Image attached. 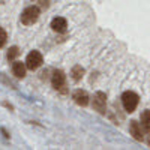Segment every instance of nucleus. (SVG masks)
Segmentation results:
<instances>
[{"mask_svg":"<svg viewBox=\"0 0 150 150\" xmlns=\"http://www.w3.org/2000/svg\"><path fill=\"white\" fill-rule=\"evenodd\" d=\"M105 105H107V98H105V95L101 93V92H98V93L95 95V99H93V108L98 110L99 112H104Z\"/></svg>","mask_w":150,"mask_h":150,"instance_id":"nucleus-4","label":"nucleus"},{"mask_svg":"<svg viewBox=\"0 0 150 150\" xmlns=\"http://www.w3.org/2000/svg\"><path fill=\"white\" fill-rule=\"evenodd\" d=\"M66 27H68V23L65 18H62V17H56L53 21H51V29L57 33H63L66 32Z\"/></svg>","mask_w":150,"mask_h":150,"instance_id":"nucleus-5","label":"nucleus"},{"mask_svg":"<svg viewBox=\"0 0 150 150\" xmlns=\"http://www.w3.org/2000/svg\"><path fill=\"white\" fill-rule=\"evenodd\" d=\"M129 131L134 135L135 140H143V134H141V125H138L137 122H131L129 125Z\"/></svg>","mask_w":150,"mask_h":150,"instance_id":"nucleus-10","label":"nucleus"},{"mask_svg":"<svg viewBox=\"0 0 150 150\" xmlns=\"http://www.w3.org/2000/svg\"><path fill=\"white\" fill-rule=\"evenodd\" d=\"M38 18H39V8L38 6H29L21 14V23L26 24V26H30V24L36 23Z\"/></svg>","mask_w":150,"mask_h":150,"instance_id":"nucleus-1","label":"nucleus"},{"mask_svg":"<svg viewBox=\"0 0 150 150\" xmlns=\"http://www.w3.org/2000/svg\"><path fill=\"white\" fill-rule=\"evenodd\" d=\"M74 99L78 105H83V107H86L87 104H89V95H87L84 90H77L74 93Z\"/></svg>","mask_w":150,"mask_h":150,"instance_id":"nucleus-7","label":"nucleus"},{"mask_svg":"<svg viewBox=\"0 0 150 150\" xmlns=\"http://www.w3.org/2000/svg\"><path fill=\"white\" fill-rule=\"evenodd\" d=\"M42 62H44V59H42V54L39 51H32L27 56V59H26V66L29 69L35 71V69H38V68L42 65Z\"/></svg>","mask_w":150,"mask_h":150,"instance_id":"nucleus-3","label":"nucleus"},{"mask_svg":"<svg viewBox=\"0 0 150 150\" xmlns=\"http://www.w3.org/2000/svg\"><path fill=\"white\" fill-rule=\"evenodd\" d=\"M6 39H8V35H6V32L0 27V47H3L5 44H6Z\"/></svg>","mask_w":150,"mask_h":150,"instance_id":"nucleus-13","label":"nucleus"},{"mask_svg":"<svg viewBox=\"0 0 150 150\" xmlns=\"http://www.w3.org/2000/svg\"><path fill=\"white\" fill-rule=\"evenodd\" d=\"M26 63H21V62H14V65H12V72L17 78H23L24 75H26Z\"/></svg>","mask_w":150,"mask_h":150,"instance_id":"nucleus-6","label":"nucleus"},{"mask_svg":"<svg viewBox=\"0 0 150 150\" xmlns=\"http://www.w3.org/2000/svg\"><path fill=\"white\" fill-rule=\"evenodd\" d=\"M18 54H20L18 48H17V47H11V48H9V51H8V59H9V60H14Z\"/></svg>","mask_w":150,"mask_h":150,"instance_id":"nucleus-12","label":"nucleus"},{"mask_svg":"<svg viewBox=\"0 0 150 150\" xmlns=\"http://www.w3.org/2000/svg\"><path fill=\"white\" fill-rule=\"evenodd\" d=\"M53 86L56 89H62L65 86V74L62 71H56L53 75Z\"/></svg>","mask_w":150,"mask_h":150,"instance_id":"nucleus-8","label":"nucleus"},{"mask_svg":"<svg viewBox=\"0 0 150 150\" xmlns=\"http://www.w3.org/2000/svg\"><path fill=\"white\" fill-rule=\"evenodd\" d=\"M83 74H84V69L81 68V66H75L74 69H72V75H74V80H81L83 78Z\"/></svg>","mask_w":150,"mask_h":150,"instance_id":"nucleus-11","label":"nucleus"},{"mask_svg":"<svg viewBox=\"0 0 150 150\" xmlns=\"http://www.w3.org/2000/svg\"><path fill=\"white\" fill-rule=\"evenodd\" d=\"M140 122H141V128L146 132H150V110L143 111V114L140 117Z\"/></svg>","mask_w":150,"mask_h":150,"instance_id":"nucleus-9","label":"nucleus"},{"mask_svg":"<svg viewBox=\"0 0 150 150\" xmlns=\"http://www.w3.org/2000/svg\"><path fill=\"white\" fill-rule=\"evenodd\" d=\"M122 104L128 112L135 111L137 105H138V95L134 93V92H125L122 95Z\"/></svg>","mask_w":150,"mask_h":150,"instance_id":"nucleus-2","label":"nucleus"}]
</instances>
